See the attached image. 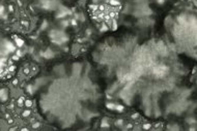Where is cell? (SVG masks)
Listing matches in <instances>:
<instances>
[{
    "label": "cell",
    "mask_w": 197,
    "mask_h": 131,
    "mask_svg": "<svg viewBox=\"0 0 197 131\" xmlns=\"http://www.w3.org/2000/svg\"><path fill=\"white\" fill-rule=\"evenodd\" d=\"M7 97H9V94H7L6 90H5V89L0 90V100L4 102V101L7 99Z\"/></svg>",
    "instance_id": "1"
},
{
    "label": "cell",
    "mask_w": 197,
    "mask_h": 131,
    "mask_svg": "<svg viewBox=\"0 0 197 131\" xmlns=\"http://www.w3.org/2000/svg\"><path fill=\"white\" fill-rule=\"evenodd\" d=\"M3 13V6H0V13Z\"/></svg>",
    "instance_id": "2"
},
{
    "label": "cell",
    "mask_w": 197,
    "mask_h": 131,
    "mask_svg": "<svg viewBox=\"0 0 197 131\" xmlns=\"http://www.w3.org/2000/svg\"><path fill=\"white\" fill-rule=\"evenodd\" d=\"M149 127H151V126H149V125H145L144 128H149Z\"/></svg>",
    "instance_id": "3"
}]
</instances>
